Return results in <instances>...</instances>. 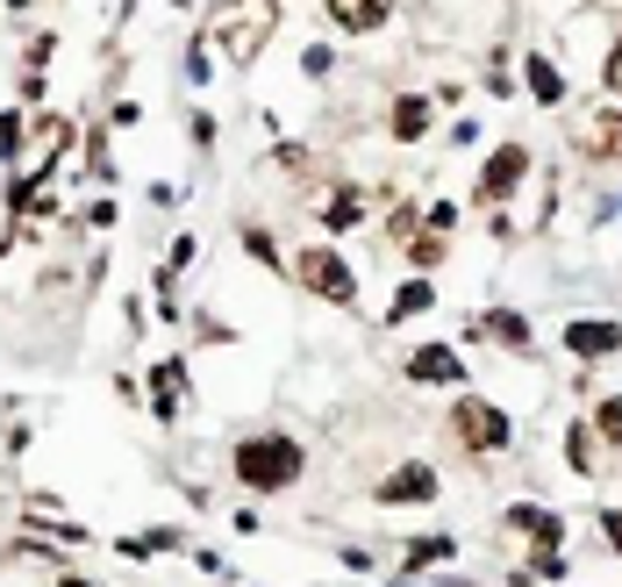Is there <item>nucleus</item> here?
Here are the masks:
<instances>
[{"label":"nucleus","mask_w":622,"mask_h":587,"mask_svg":"<svg viewBox=\"0 0 622 587\" xmlns=\"http://www.w3.org/2000/svg\"><path fill=\"white\" fill-rule=\"evenodd\" d=\"M451 552H458V537H444V531H436V537H415V545L401 552V574H422V566L451 559Z\"/></svg>","instance_id":"nucleus-15"},{"label":"nucleus","mask_w":622,"mask_h":587,"mask_svg":"<svg viewBox=\"0 0 622 587\" xmlns=\"http://www.w3.org/2000/svg\"><path fill=\"white\" fill-rule=\"evenodd\" d=\"M523 80H529V101H537V108H558V101H566V72H558V57L529 51L523 57Z\"/></svg>","instance_id":"nucleus-11"},{"label":"nucleus","mask_w":622,"mask_h":587,"mask_svg":"<svg viewBox=\"0 0 622 587\" xmlns=\"http://www.w3.org/2000/svg\"><path fill=\"white\" fill-rule=\"evenodd\" d=\"M401 373L415 387H465V358H458V344H415V352L401 358Z\"/></svg>","instance_id":"nucleus-6"},{"label":"nucleus","mask_w":622,"mask_h":587,"mask_svg":"<svg viewBox=\"0 0 622 587\" xmlns=\"http://www.w3.org/2000/svg\"><path fill=\"white\" fill-rule=\"evenodd\" d=\"M294 280L308 287L315 301H329V308H351L358 301V273L344 265V251L337 244H308V251H294Z\"/></svg>","instance_id":"nucleus-2"},{"label":"nucleus","mask_w":622,"mask_h":587,"mask_svg":"<svg viewBox=\"0 0 622 587\" xmlns=\"http://www.w3.org/2000/svg\"><path fill=\"white\" fill-rule=\"evenodd\" d=\"M601 80H609V94H622V36L609 43V65H601Z\"/></svg>","instance_id":"nucleus-30"},{"label":"nucleus","mask_w":622,"mask_h":587,"mask_svg":"<svg viewBox=\"0 0 622 587\" xmlns=\"http://www.w3.org/2000/svg\"><path fill=\"white\" fill-rule=\"evenodd\" d=\"M387 129H393V144H422V137H430V94H401Z\"/></svg>","instance_id":"nucleus-12"},{"label":"nucleus","mask_w":622,"mask_h":587,"mask_svg":"<svg viewBox=\"0 0 622 587\" xmlns=\"http://www.w3.org/2000/svg\"><path fill=\"white\" fill-rule=\"evenodd\" d=\"M451 438H458L465 451H500V444H515V416L500 409V401H487V395H465L458 409H451Z\"/></svg>","instance_id":"nucleus-3"},{"label":"nucleus","mask_w":622,"mask_h":587,"mask_svg":"<svg viewBox=\"0 0 622 587\" xmlns=\"http://www.w3.org/2000/svg\"><path fill=\"white\" fill-rule=\"evenodd\" d=\"M422 230H436V237H444V230H458V201H430V216H422Z\"/></svg>","instance_id":"nucleus-24"},{"label":"nucleus","mask_w":622,"mask_h":587,"mask_svg":"<svg viewBox=\"0 0 622 587\" xmlns=\"http://www.w3.org/2000/svg\"><path fill=\"white\" fill-rule=\"evenodd\" d=\"M244 251H251V259H257V265H272V273H286V251H280V244H272V230H257V222H251V230H244Z\"/></svg>","instance_id":"nucleus-21"},{"label":"nucleus","mask_w":622,"mask_h":587,"mask_svg":"<svg viewBox=\"0 0 622 587\" xmlns=\"http://www.w3.org/2000/svg\"><path fill=\"white\" fill-rule=\"evenodd\" d=\"M165 8H193V0H165Z\"/></svg>","instance_id":"nucleus-33"},{"label":"nucleus","mask_w":622,"mask_h":587,"mask_svg":"<svg viewBox=\"0 0 622 587\" xmlns=\"http://www.w3.org/2000/svg\"><path fill=\"white\" fill-rule=\"evenodd\" d=\"M436 488H444V480H436V465L408 459V465H393V473L372 488V502L379 509H422V502H436Z\"/></svg>","instance_id":"nucleus-4"},{"label":"nucleus","mask_w":622,"mask_h":587,"mask_svg":"<svg viewBox=\"0 0 622 587\" xmlns=\"http://www.w3.org/2000/svg\"><path fill=\"white\" fill-rule=\"evenodd\" d=\"M57 587H94V580H80V574H65V580H57Z\"/></svg>","instance_id":"nucleus-32"},{"label":"nucleus","mask_w":622,"mask_h":587,"mask_svg":"<svg viewBox=\"0 0 622 587\" xmlns=\"http://www.w3.org/2000/svg\"><path fill=\"white\" fill-rule=\"evenodd\" d=\"M487 329L500 344H508V352H529V315H515V308H494L487 315Z\"/></svg>","instance_id":"nucleus-17"},{"label":"nucleus","mask_w":622,"mask_h":587,"mask_svg":"<svg viewBox=\"0 0 622 587\" xmlns=\"http://www.w3.org/2000/svg\"><path fill=\"white\" fill-rule=\"evenodd\" d=\"M594 523H601V537H609V552H622V509H601Z\"/></svg>","instance_id":"nucleus-29"},{"label":"nucleus","mask_w":622,"mask_h":587,"mask_svg":"<svg viewBox=\"0 0 622 587\" xmlns=\"http://www.w3.org/2000/svg\"><path fill=\"white\" fill-rule=\"evenodd\" d=\"M358 216H366V201H358V193H329V201H323V230H351Z\"/></svg>","instance_id":"nucleus-19"},{"label":"nucleus","mask_w":622,"mask_h":587,"mask_svg":"<svg viewBox=\"0 0 622 587\" xmlns=\"http://www.w3.org/2000/svg\"><path fill=\"white\" fill-rule=\"evenodd\" d=\"M108 123H115V129H136V123H144V108H136V101H115Z\"/></svg>","instance_id":"nucleus-31"},{"label":"nucleus","mask_w":622,"mask_h":587,"mask_svg":"<svg viewBox=\"0 0 622 587\" xmlns=\"http://www.w3.org/2000/svg\"><path fill=\"white\" fill-rule=\"evenodd\" d=\"M144 545H150V552H187V531H172V523H158V531H150Z\"/></svg>","instance_id":"nucleus-26"},{"label":"nucleus","mask_w":622,"mask_h":587,"mask_svg":"<svg viewBox=\"0 0 622 587\" xmlns=\"http://www.w3.org/2000/svg\"><path fill=\"white\" fill-rule=\"evenodd\" d=\"M508 531H523L537 552H566V516H558V509H544V502H515L508 509Z\"/></svg>","instance_id":"nucleus-7"},{"label":"nucleus","mask_w":622,"mask_h":587,"mask_svg":"<svg viewBox=\"0 0 622 587\" xmlns=\"http://www.w3.org/2000/svg\"><path fill=\"white\" fill-rule=\"evenodd\" d=\"M22 137H29V123H22V115H0V165H14V158H22Z\"/></svg>","instance_id":"nucleus-22"},{"label":"nucleus","mask_w":622,"mask_h":587,"mask_svg":"<svg viewBox=\"0 0 622 587\" xmlns=\"http://www.w3.org/2000/svg\"><path fill=\"white\" fill-rule=\"evenodd\" d=\"M150 416H158V423L179 416V358H158V366H150Z\"/></svg>","instance_id":"nucleus-13"},{"label":"nucleus","mask_w":622,"mask_h":587,"mask_svg":"<svg viewBox=\"0 0 622 587\" xmlns=\"http://www.w3.org/2000/svg\"><path fill=\"white\" fill-rule=\"evenodd\" d=\"M523 179H529V150H523V144H494L487 165H479V201L500 208L515 187H523Z\"/></svg>","instance_id":"nucleus-5"},{"label":"nucleus","mask_w":622,"mask_h":587,"mask_svg":"<svg viewBox=\"0 0 622 587\" xmlns=\"http://www.w3.org/2000/svg\"><path fill=\"white\" fill-rule=\"evenodd\" d=\"M594 438H609L622 451V395H601L594 401Z\"/></svg>","instance_id":"nucleus-20"},{"label":"nucleus","mask_w":622,"mask_h":587,"mask_svg":"<svg viewBox=\"0 0 622 587\" xmlns=\"http://www.w3.org/2000/svg\"><path fill=\"white\" fill-rule=\"evenodd\" d=\"M393 8H401V0H329V22H337L344 36H372V29H387Z\"/></svg>","instance_id":"nucleus-10"},{"label":"nucleus","mask_w":622,"mask_h":587,"mask_svg":"<svg viewBox=\"0 0 622 587\" xmlns=\"http://www.w3.org/2000/svg\"><path fill=\"white\" fill-rule=\"evenodd\" d=\"M436 308V287H430V280H401V287H393V301H387V323H408V315H430Z\"/></svg>","instance_id":"nucleus-14"},{"label":"nucleus","mask_w":622,"mask_h":587,"mask_svg":"<svg viewBox=\"0 0 622 587\" xmlns=\"http://www.w3.org/2000/svg\"><path fill=\"white\" fill-rule=\"evenodd\" d=\"M566 352H572V358H615V352H622V323L580 315V323H566Z\"/></svg>","instance_id":"nucleus-9"},{"label":"nucleus","mask_w":622,"mask_h":587,"mask_svg":"<svg viewBox=\"0 0 622 587\" xmlns=\"http://www.w3.org/2000/svg\"><path fill=\"white\" fill-rule=\"evenodd\" d=\"M187 137L208 150V144H215V115H208V108H201V115H187Z\"/></svg>","instance_id":"nucleus-28"},{"label":"nucleus","mask_w":622,"mask_h":587,"mask_svg":"<svg viewBox=\"0 0 622 587\" xmlns=\"http://www.w3.org/2000/svg\"><path fill=\"white\" fill-rule=\"evenodd\" d=\"M408 259H415L422 273H436V265L451 259V244H444V237H436V230H415V237H408Z\"/></svg>","instance_id":"nucleus-18"},{"label":"nucleus","mask_w":622,"mask_h":587,"mask_svg":"<svg viewBox=\"0 0 622 587\" xmlns=\"http://www.w3.org/2000/svg\"><path fill=\"white\" fill-rule=\"evenodd\" d=\"M187 80H193V86L215 80V65H208V43H193V51H187Z\"/></svg>","instance_id":"nucleus-27"},{"label":"nucleus","mask_w":622,"mask_h":587,"mask_svg":"<svg viewBox=\"0 0 622 587\" xmlns=\"http://www.w3.org/2000/svg\"><path fill=\"white\" fill-rule=\"evenodd\" d=\"M566 459H572V473H601V465H594V423H572L566 430Z\"/></svg>","instance_id":"nucleus-16"},{"label":"nucleus","mask_w":622,"mask_h":587,"mask_svg":"<svg viewBox=\"0 0 622 587\" xmlns=\"http://www.w3.org/2000/svg\"><path fill=\"white\" fill-rule=\"evenodd\" d=\"M572 150H580V158H594V165L622 158V108L587 115V123H580V137H572Z\"/></svg>","instance_id":"nucleus-8"},{"label":"nucleus","mask_w":622,"mask_h":587,"mask_svg":"<svg viewBox=\"0 0 622 587\" xmlns=\"http://www.w3.org/2000/svg\"><path fill=\"white\" fill-rule=\"evenodd\" d=\"M301 72H308V80H329V72H337V51H329V43H308V51H301Z\"/></svg>","instance_id":"nucleus-23"},{"label":"nucleus","mask_w":622,"mask_h":587,"mask_svg":"<svg viewBox=\"0 0 622 587\" xmlns=\"http://www.w3.org/2000/svg\"><path fill=\"white\" fill-rule=\"evenodd\" d=\"M301 465L308 459H301V444L286 430H251V438L230 444V480L251 494H286L301 480Z\"/></svg>","instance_id":"nucleus-1"},{"label":"nucleus","mask_w":622,"mask_h":587,"mask_svg":"<svg viewBox=\"0 0 622 587\" xmlns=\"http://www.w3.org/2000/svg\"><path fill=\"white\" fill-rule=\"evenodd\" d=\"M415 230H422V216H415V208H393V216H387V237H393V244H408Z\"/></svg>","instance_id":"nucleus-25"}]
</instances>
